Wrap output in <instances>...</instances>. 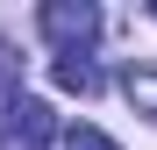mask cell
Here are the masks:
<instances>
[{
  "label": "cell",
  "mask_w": 157,
  "mask_h": 150,
  "mask_svg": "<svg viewBox=\"0 0 157 150\" xmlns=\"http://www.w3.org/2000/svg\"><path fill=\"white\" fill-rule=\"evenodd\" d=\"M36 29H43V43L57 50V57H86V50L100 43V7L93 0H43Z\"/></svg>",
  "instance_id": "cell-1"
},
{
  "label": "cell",
  "mask_w": 157,
  "mask_h": 150,
  "mask_svg": "<svg viewBox=\"0 0 157 150\" xmlns=\"http://www.w3.org/2000/svg\"><path fill=\"white\" fill-rule=\"evenodd\" d=\"M50 136H57L50 100H36V93L0 100V150H50Z\"/></svg>",
  "instance_id": "cell-2"
},
{
  "label": "cell",
  "mask_w": 157,
  "mask_h": 150,
  "mask_svg": "<svg viewBox=\"0 0 157 150\" xmlns=\"http://www.w3.org/2000/svg\"><path fill=\"white\" fill-rule=\"evenodd\" d=\"M50 79H57L64 93H78V100H93L100 86H107V79H100V64H93V57H57V64H50Z\"/></svg>",
  "instance_id": "cell-3"
},
{
  "label": "cell",
  "mask_w": 157,
  "mask_h": 150,
  "mask_svg": "<svg viewBox=\"0 0 157 150\" xmlns=\"http://www.w3.org/2000/svg\"><path fill=\"white\" fill-rule=\"evenodd\" d=\"M121 93H128V107H136V114L157 121V64H128V71H121Z\"/></svg>",
  "instance_id": "cell-4"
},
{
  "label": "cell",
  "mask_w": 157,
  "mask_h": 150,
  "mask_svg": "<svg viewBox=\"0 0 157 150\" xmlns=\"http://www.w3.org/2000/svg\"><path fill=\"white\" fill-rule=\"evenodd\" d=\"M64 150H121L107 129H93V121H71V129H64Z\"/></svg>",
  "instance_id": "cell-5"
},
{
  "label": "cell",
  "mask_w": 157,
  "mask_h": 150,
  "mask_svg": "<svg viewBox=\"0 0 157 150\" xmlns=\"http://www.w3.org/2000/svg\"><path fill=\"white\" fill-rule=\"evenodd\" d=\"M14 79H21V57H14L7 36H0V100H14Z\"/></svg>",
  "instance_id": "cell-6"
},
{
  "label": "cell",
  "mask_w": 157,
  "mask_h": 150,
  "mask_svg": "<svg viewBox=\"0 0 157 150\" xmlns=\"http://www.w3.org/2000/svg\"><path fill=\"white\" fill-rule=\"evenodd\" d=\"M150 14H157V7H150Z\"/></svg>",
  "instance_id": "cell-7"
}]
</instances>
